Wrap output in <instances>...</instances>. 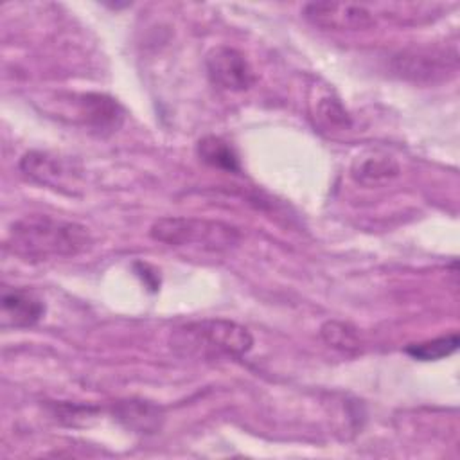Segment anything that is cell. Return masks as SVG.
Masks as SVG:
<instances>
[{
	"mask_svg": "<svg viewBox=\"0 0 460 460\" xmlns=\"http://www.w3.org/2000/svg\"><path fill=\"white\" fill-rule=\"evenodd\" d=\"M90 244L92 235L84 225L47 214H29L14 221L5 239L11 253L31 262L75 257Z\"/></svg>",
	"mask_w": 460,
	"mask_h": 460,
	"instance_id": "1",
	"label": "cell"
},
{
	"mask_svg": "<svg viewBox=\"0 0 460 460\" xmlns=\"http://www.w3.org/2000/svg\"><path fill=\"white\" fill-rule=\"evenodd\" d=\"M171 347L176 354L196 359H237L252 350L253 336L237 322L201 318L176 327L171 332Z\"/></svg>",
	"mask_w": 460,
	"mask_h": 460,
	"instance_id": "2",
	"label": "cell"
},
{
	"mask_svg": "<svg viewBox=\"0 0 460 460\" xmlns=\"http://www.w3.org/2000/svg\"><path fill=\"white\" fill-rule=\"evenodd\" d=\"M149 235L167 246L212 253L228 252L241 239V232L228 223L185 216H165L156 219L149 228Z\"/></svg>",
	"mask_w": 460,
	"mask_h": 460,
	"instance_id": "3",
	"label": "cell"
},
{
	"mask_svg": "<svg viewBox=\"0 0 460 460\" xmlns=\"http://www.w3.org/2000/svg\"><path fill=\"white\" fill-rule=\"evenodd\" d=\"M456 52L447 49H410L399 52L392 61V68L399 77L420 84L447 79L456 72Z\"/></svg>",
	"mask_w": 460,
	"mask_h": 460,
	"instance_id": "4",
	"label": "cell"
},
{
	"mask_svg": "<svg viewBox=\"0 0 460 460\" xmlns=\"http://www.w3.org/2000/svg\"><path fill=\"white\" fill-rule=\"evenodd\" d=\"M304 18L323 31H367L376 25L374 11L365 4L309 2L302 9Z\"/></svg>",
	"mask_w": 460,
	"mask_h": 460,
	"instance_id": "5",
	"label": "cell"
},
{
	"mask_svg": "<svg viewBox=\"0 0 460 460\" xmlns=\"http://www.w3.org/2000/svg\"><path fill=\"white\" fill-rule=\"evenodd\" d=\"M205 66L210 83L226 92H244L255 83V74L246 56L228 45L214 47L207 54Z\"/></svg>",
	"mask_w": 460,
	"mask_h": 460,
	"instance_id": "6",
	"label": "cell"
},
{
	"mask_svg": "<svg viewBox=\"0 0 460 460\" xmlns=\"http://www.w3.org/2000/svg\"><path fill=\"white\" fill-rule=\"evenodd\" d=\"M74 106L75 119L99 135H110L124 122L122 106L104 93H81L75 97Z\"/></svg>",
	"mask_w": 460,
	"mask_h": 460,
	"instance_id": "7",
	"label": "cell"
},
{
	"mask_svg": "<svg viewBox=\"0 0 460 460\" xmlns=\"http://www.w3.org/2000/svg\"><path fill=\"white\" fill-rule=\"evenodd\" d=\"M2 327L25 329L36 325L45 314L43 300L22 288H4L2 291Z\"/></svg>",
	"mask_w": 460,
	"mask_h": 460,
	"instance_id": "8",
	"label": "cell"
},
{
	"mask_svg": "<svg viewBox=\"0 0 460 460\" xmlns=\"http://www.w3.org/2000/svg\"><path fill=\"white\" fill-rule=\"evenodd\" d=\"M113 415L128 429L137 433H155L162 428L164 422V413L156 404L137 399L117 402L113 406Z\"/></svg>",
	"mask_w": 460,
	"mask_h": 460,
	"instance_id": "9",
	"label": "cell"
},
{
	"mask_svg": "<svg viewBox=\"0 0 460 460\" xmlns=\"http://www.w3.org/2000/svg\"><path fill=\"white\" fill-rule=\"evenodd\" d=\"M20 169L32 178L34 181L52 187V189H65L68 180V171L61 160L50 156L41 151H29L20 160Z\"/></svg>",
	"mask_w": 460,
	"mask_h": 460,
	"instance_id": "10",
	"label": "cell"
},
{
	"mask_svg": "<svg viewBox=\"0 0 460 460\" xmlns=\"http://www.w3.org/2000/svg\"><path fill=\"white\" fill-rule=\"evenodd\" d=\"M399 164L386 155H365L352 164V178L365 187H377L399 176Z\"/></svg>",
	"mask_w": 460,
	"mask_h": 460,
	"instance_id": "11",
	"label": "cell"
},
{
	"mask_svg": "<svg viewBox=\"0 0 460 460\" xmlns=\"http://www.w3.org/2000/svg\"><path fill=\"white\" fill-rule=\"evenodd\" d=\"M196 153L201 162L214 169H221L226 172H241V164L239 156L234 151V147L223 140L221 137L216 135H207L198 140L196 144Z\"/></svg>",
	"mask_w": 460,
	"mask_h": 460,
	"instance_id": "12",
	"label": "cell"
},
{
	"mask_svg": "<svg viewBox=\"0 0 460 460\" xmlns=\"http://www.w3.org/2000/svg\"><path fill=\"white\" fill-rule=\"evenodd\" d=\"M456 349H458V334L451 332L428 341L411 343L404 349V352L419 361H437L451 356Z\"/></svg>",
	"mask_w": 460,
	"mask_h": 460,
	"instance_id": "13",
	"label": "cell"
},
{
	"mask_svg": "<svg viewBox=\"0 0 460 460\" xmlns=\"http://www.w3.org/2000/svg\"><path fill=\"white\" fill-rule=\"evenodd\" d=\"M320 334L327 345L343 352L358 350L361 345L358 331L345 322H336V320L325 322L320 329Z\"/></svg>",
	"mask_w": 460,
	"mask_h": 460,
	"instance_id": "14",
	"label": "cell"
},
{
	"mask_svg": "<svg viewBox=\"0 0 460 460\" xmlns=\"http://www.w3.org/2000/svg\"><path fill=\"white\" fill-rule=\"evenodd\" d=\"M318 119L325 120L329 126L332 128H345L350 124L349 113L345 111V108L340 104L338 99L332 97H323L318 102V110H316Z\"/></svg>",
	"mask_w": 460,
	"mask_h": 460,
	"instance_id": "15",
	"label": "cell"
}]
</instances>
